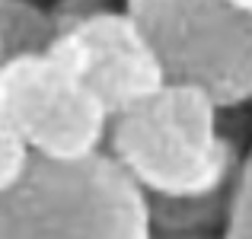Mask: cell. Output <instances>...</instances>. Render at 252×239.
<instances>
[{"label": "cell", "mask_w": 252, "mask_h": 239, "mask_svg": "<svg viewBox=\"0 0 252 239\" xmlns=\"http://www.w3.org/2000/svg\"><path fill=\"white\" fill-rule=\"evenodd\" d=\"M48 55L80 77L112 118L144 105L166 86L157 55L125 10H93L70 19Z\"/></svg>", "instance_id": "5"}, {"label": "cell", "mask_w": 252, "mask_h": 239, "mask_svg": "<svg viewBox=\"0 0 252 239\" xmlns=\"http://www.w3.org/2000/svg\"><path fill=\"white\" fill-rule=\"evenodd\" d=\"M150 102L160 109V115L166 118L176 131H182L195 147L214 150L223 141V134L217 131V112L220 105L198 86L185 83H166Z\"/></svg>", "instance_id": "7"}, {"label": "cell", "mask_w": 252, "mask_h": 239, "mask_svg": "<svg viewBox=\"0 0 252 239\" xmlns=\"http://www.w3.org/2000/svg\"><path fill=\"white\" fill-rule=\"evenodd\" d=\"M166 83L198 86L220 109L252 99V16L233 0H125Z\"/></svg>", "instance_id": "2"}, {"label": "cell", "mask_w": 252, "mask_h": 239, "mask_svg": "<svg viewBox=\"0 0 252 239\" xmlns=\"http://www.w3.org/2000/svg\"><path fill=\"white\" fill-rule=\"evenodd\" d=\"M0 118L35 156L55 163L102 153L112 128L99 96L51 55L13 58L0 67Z\"/></svg>", "instance_id": "3"}, {"label": "cell", "mask_w": 252, "mask_h": 239, "mask_svg": "<svg viewBox=\"0 0 252 239\" xmlns=\"http://www.w3.org/2000/svg\"><path fill=\"white\" fill-rule=\"evenodd\" d=\"M32 150L10 124L0 118V195L13 191L23 176L29 172V163H32Z\"/></svg>", "instance_id": "9"}, {"label": "cell", "mask_w": 252, "mask_h": 239, "mask_svg": "<svg viewBox=\"0 0 252 239\" xmlns=\"http://www.w3.org/2000/svg\"><path fill=\"white\" fill-rule=\"evenodd\" d=\"M0 239H154L150 198L109 150L74 163L32 156L0 195Z\"/></svg>", "instance_id": "1"}, {"label": "cell", "mask_w": 252, "mask_h": 239, "mask_svg": "<svg viewBox=\"0 0 252 239\" xmlns=\"http://www.w3.org/2000/svg\"><path fill=\"white\" fill-rule=\"evenodd\" d=\"M233 3H236V6H240V10H243V13H249V16H252V0H233Z\"/></svg>", "instance_id": "12"}, {"label": "cell", "mask_w": 252, "mask_h": 239, "mask_svg": "<svg viewBox=\"0 0 252 239\" xmlns=\"http://www.w3.org/2000/svg\"><path fill=\"white\" fill-rule=\"evenodd\" d=\"M240 176V172H236ZM236 179L227 188L214 195H195V198H150V220L160 233H208L223 236L233 210Z\"/></svg>", "instance_id": "6"}, {"label": "cell", "mask_w": 252, "mask_h": 239, "mask_svg": "<svg viewBox=\"0 0 252 239\" xmlns=\"http://www.w3.org/2000/svg\"><path fill=\"white\" fill-rule=\"evenodd\" d=\"M6 64V55H3V42H0V67Z\"/></svg>", "instance_id": "13"}, {"label": "cell", "mask_w": 252, "mask_h": 239, "mask_svg": "<svg viewBox=\"0 0 252 239\" xmlns=\"http://www.w3.org/2000/svg\"><path fill=\"white\" fill-rule=\"evenodd\" d=\"M154 239H223V236H208V233H160V230H154Z\"/></svg>", "instance_id": "11"}, {"label": "cell", "mask_w": 252, "mask_h": 239, "mask_svg": "<svg viewBox=\"0 0 252 239\" xmlns=\"http://www.w3.org/2000/svg\"><path fill=\"white\" fill-rule=\"evenodd\" d=\"M64 32L55 13H45L32 0H0V42L6 61L26 55H48Z\"/></svg>", "instance_id": "8"}, {"label": "cell", "mask_w": 252, "mask_h": 239, "mask_svg": "<svg viewBox=\"0 0 252 239\" xmlns=\"http://www.w3.org/2000/svg\"><path fill=\"white\" fill-rule=\"evenodd\" d=\"M109 153L150 198L214 195L233 182L243 166L233 141L223 137L214 150L195 147L160 115L150 99L112 118Z\"/></svg>", "instance_id": "4"}, {"label": "cell", "mask_w": 252, "mask_h": 239, "mask_svg": "<svg viewBox=\"0 0 252 239\" xmlns=\"http://www.w3.org/2000/svg\"><path fill=\"white\" fill-rule=\"evenodd\" d=\"M223 239H252V153L243 159L240 176H236L233 210H230Z\"/></svg>", "instance_id": "10"}]
</instances>
